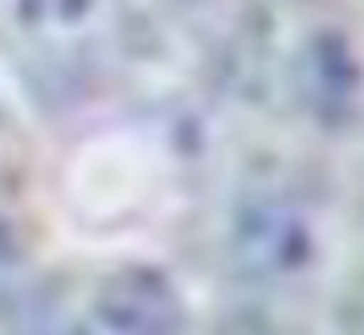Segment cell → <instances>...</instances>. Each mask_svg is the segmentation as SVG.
<instances>
[{
    "mask_svg": "<svg viewBox=\"0 0 364 335\" xmlns=\"http://www.w3.org/2000/svg\"><path fill=\"white\" fill-rule=\"evenodd\" d=\"M331 250L328 201L299 176H262L242 185L230 209L225 253L242 282L270 299H295L319 278Z\"/></svg>",
    "mask_w": 364,
    "mask_h": 335,
    "instance_id": "1",
    "label": "cell"
},
{
    "mask_svg": "<svg viewBox=\"0 0 364 335\" xmlns=\"http://www.w3.org/2000/svg\"><path fill=\"white\" fill-rule=\"evenodd\" d=\"M119 33V0H0V45L21 74L74 90L107 62Z\"/></svg>",
    "mask_w": 364,
    "mask_h": 335,
    "instance_id": "2",
    "label": "cell"
},
{
    "mask_svg": "<svg viewBox=\"0 0 364 335\" xmlns=\"http://www.w3.org/2000/svg\"><path fill=\"white\" fill-rule=\"evenodd\" d=\"M82 335H181V319L164 286L119 278L90 302Z\"/></svg>",
    "mask_w": 364,
    "mask_h": 335,
    "instance_id": "3",
    "label": "cell"
},
{
    "mask_svg": "<svg viewBox=\"0 0 364 335\" xmlns=\"http://www.w3.org/2000/svg\"><path fill=\"white\" fill-rule=\"evenodd\" d=\"M217 335H307L303 327H299L295 319H287V315H279V311H250V315H237V319H230L225 327Z\"/></svg>",
    "mask_w": 364,
    "mask_h": 335,
    "instance_id": "4",
    "label": "cell"
},
{
    "mask_svg": "<svg viewBox=\"0 0 364 335\" xmlns=\"http://www.w3.org/2000/svg\"><path fill=\"white\" fill-rule=\"evenodd\" d=\"M352 335H364V299L356 302V311H352Z\"/></svg>",
    "mask_w": 364,
    "mask_h": 335,
    "instance_id": "5",
    "label": "cell"
}]
</instances>
